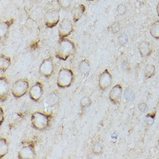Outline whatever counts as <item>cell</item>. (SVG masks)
I'll use <instances>...</instances> for the list:
<instances>
[{
  "label": "cell",
  "instance_id": "cell-1",
  "mask_svg": "<svg viewBox=\"0 0 159 159\" xmlns=\"http://www.w3.org/2000/svg\"><path fill=\"white\" fill-rule=\"evenodd\" d=\"M75 49L74 43L68 39L64 38L59 42L56 56L58 59L65 61L74 53Z\"/></svg>",
  "mask_w": 159,
  "mask_h": 159
},
{
  "label": "cell",
  "instance_id": "cell-2",
  "mask_svg": "<svg viewBox=\"0 0 159 159\" xmlns=\"http://www.w3.org/2000/svg\"><path fill=\"white\" fill-rule=\"evenodd\" d=\"M74 74L71 70L68 68H61L59 72L57 84L59 88L69 87L73 81Z\"/></svg>",
  "mask_w": 159,
  "mask_h": 159
},
{
  "label": "cell",
  "instance_id": "cell-3",
  "mask_svg": "<svg viewBox=\"0 0 159 159\" xmlns=\"http://www.w3.org/2000/svg\"><path fill=\"white\" fill-rule=\"evenodd\" d=\"M31 123L35 129L44 130L49 125V117L44 113L36 112L32 115Z\"/></svg>",
  "mask_w": 159,
  "mask_h": 159
},
{
  "label": "cell",
  "instance_id": "cell-4",
  "mask_svg": "<svg viewBox=\"0 0 159 159\" xmlns=\"http://www.w3.org/2000/svg\"><path fill=\"white\" fill-rule=\"evenodd\" d=\"M29 82L26 79L17 80L13 84L11 89V93L15 98H19L23 96L28 92Z\"/></svg>",
  "mask_w": 159,
  "mask_h": 159
},
{
  "label": "cell",
  "instance_id": "cell-5",
  "mask_svg": "<svg viewBox=\"0 0 159 159\" xmlns=\"http://www.w3.org/2000/svg\"><path fill=\"white\" fill-rule=\"evenodd\" d=\"M73 31V25L68 19L64 18L60 23L59 27V37L60 39L66 38Z\"/></svg>",
  "mask_w": 159,
  "mask_h": 159
},
{
  "label": "cell",
  "instance_id": "cell-6",
  "mask_svg": "<svg viewBox=\"0 0 159 159\" xmlns=\"http://www.w3.org/2000/svg\"><path fill=\"white\" fill-rule=\"evenodd\" d=\"M60 13L57 10H52L46 13L45 16V21L46 27L53 28L58 24L60 21Z\"/></svg>",
  "mask_w": 159,
  "mask_h": 159
},
{
  "label": "cell",
  "instance_id": "cell-7",
  "mask_svg": "<svg viewBox=\"0 0 159 159\" xmlns=\"http://www.w3.org/2000/svg\"><path fill=\"white\" fill-rule=\"evenodd\" d=\"M53 69L54 66L53 59L52 57H49L42 61L39 67V72L42 75L45 76V77H49L52 74Z\"/></svg>",
  "mask_w": 159,
  "mask_h": 159
},
{
  "label": "cell",
  "instance_id": "cell-8",
  "mask_svg": "<svg viewBox=\"0 0 159 159\" xmlns=\"http://www.w3.org/2000/svg\"><path fill=\"white\" fill-rule=\"evenodd\" d=\"M35 153L34 148L32 144L25 145L20 149L18 153V158L20 159H34Z\"/></svg>",
  "mask_w": 159,
  "mask_h": 159
},
{
  "label": "cell",
  "instance_id": "cell-9",
  "mask_svg": "<svg viewBox=\"0 0 159 159\" xmlns=\"http://www.w3.org/2000/svg\"><path fill=\"white\" fill-rule=\"evenodd\" d=\"M9 92V84L6 76L0 77V102L7 100Z\"/></svg>",
  "mask_w": 159,
  "mask_h": 159
},
{
  "label": "cell",
  "instance_id": "cell-10",
  "mask_svg": "<svg viewBox=\"0 0 159 159\" xmlns=\"http://www.w3.org/2000/svg\"><path fill=\"white\" fill-rule=\"evenodd\" d=\"M43 86L40 82H37L30 89V97L35 101H38L42 96Z\"/></svg>",
  "mask_w": 159,
  "mask_h": 159
},
{
  "label": "cell",
  "instance_id": "cell-11",
  "mask_svg": "<svg viewBox=\"0 0 159 159\" xmlns=\"http://www.w3.org/2000/svg\"><path fill=\"white\" fill-rule=\"evenodd\" d=\"M112 83V76L107 70L101 74L99 78V86L101 89L105 90L109 87Z\"/></svg>",
  "mask_w": 159,
  "mask_h": 159
},
{
  "label": "cell",
  "instance_id": "cell-12",
  "mask_svg": "<svg viewBox=\"0 0 159 159\" xmlns=\"http://www.w3.org/2000/svg\"><path fill=\"white\" fill-rule=\"evenodd\" d=\"M121 92L122 88L121 85L118 84L115 86L109 94V98L111 101H112L115 104L120 102L121 100Z\"/></svg>",
  "mask_w": 159,
  "mask_h": 159
},
{
  "label": "cell",
  "instance_id": "cell-13",
  "mask_svg": "<svg viewBox=\"0 0 159 159\" xmlns=\"http://www.w3.org/2000/svg\"><path fill=\"white\" fill-rule=\"evenodd\" d=\"M14 22L13 19L0 23V41L4 40L8 34L11 26Z\"/></svg>",
  "mask_w": 159,
  "mask_h": 159
},
{
  "label": "cell",
  "instance_id": "cell-14",
  "mask_svg": "<svg viewBox=\"0 0 159 159\" xmlns=\"http://www.w3.org/2000/svg\"><path fill=\"white\" fill-rule=\"evenodd\" d=\"M86 8L83 4H76L73 7L72 9L71 13L74 21L75 22L78 21L81 17L83 16L85 11Z\"/></svg>",
  "mask_w": 159,
  "mask_h": 159
},
{
  "label": "cell",
  "instance_id": "cell-15",
  "mask_svg": "<svg viewBox=\"0 0 159 159\" xmlns=\"http://www.w3.org/2000/svg\"><path fill=\"white\" fill-rule=\"evenodd\" d=\"M23 117V114L21 113L15 112L11 114L9 116L8 119L9 126L11 128H12L16 126L21 121Z\"/></svg>",
  "mask_w": 159,
  "mask_h": 159
},
{
  "label": "cell",
  "instance_id": "cell-16",
  "mask_svg": "<svg viewBox=\"0 0 159 159\" xmlns=\"http://www.w3.org/2000/svg\"><path fill=\"white\" fill-rule=\"evenodd\" d=\"M138 50L143 57H147L151 55L152 49L149 43L146 41L141 42L138 45Z\"/></svg>",
  "mask_w": 159,
  "mask_h": 159
},
{
  "label": "cell",
  "instance_id": "cell-17",
  "mask_svg": "<svg viewBox=\"0 0 159 159\" xmlns=\"http://www.w3.org/2000/svg\"><path fill=\"white\" fill-rule=\"evenodd\" d=\"M11 64V58L6 55H0V71L2 72L6 71Z\"/></svg>",
  "mask_w": 159,
  "mask_h": 159
},
{
  "label": "cell",
  "instance_id": "cell-18",
  "mask_svg": "<svg viewBox=\"0 0 159 159\" xmlns=\"http://www.w3.org/2000/svg\"><path fill=\"white\" fill-rule=\"evenodd\" d=\"M9 151L8 143L7 139L0 138V159L4 157L8 153Z\"/></svg>",
  "mask_w": 159,
  "mask_h": 159
},
{
  "label": "cell",
  "instance_id": "cell-19",
  "mask_svg": "<svg viewBox=\"0 0 159 159\" xmlns=\"http://www.w3.org/2000/svg\"><path fill=\"white\" fill-rule=\"evenodd\" d=\"M59 101V97L56 93H51L46 98V103L50 107L55 106Z\"/></svg>",
  "mask_w": 159,
  "mask_h": 159
},
{
  "label": "cell",
  "instance_id": "cell-20",
  "mask_svg": "<svg viewBox=\"0 0 159 159\" xmlns=\"http://www.w3.org/2000/svg\"><path fill=\"white\" fill-rule=\"evenodd\" d=\"M79 69L82 74L87 75L90 71V66L87 60H82L79 65Z\"/></svg>",
  "mask_w": 159,
  "mask_h": 159
},
{
  "label": "cell",
  "instance_id": "cell-21",
  "mask_svg": "<svg viewBox=\"0 0 159 159\" xmlns=\"http://www.w3.org/2000/svg\"><path fill=\"white\" fill-rule=\"evenodd\" d=\"M151 35L152 37L156 39L159 38V21H155V23L152 25L150 30Z\"/></svg>",
  "mask_w": 159,
  "mask_h": 159
},
{
  "label": "cell",
  "instance_id": "cell-22",
  "mask_svg": "<svg viewBox=\"0 0 159 159\" xmlns=\"http://www.w3.org/2000/svg\"><path fill=\"white\" fill-rule=\"evenodd\" d=\"M155 72V67L153 64L147 65L145 70V74L147 78H151L154 75Z\"/></svg>",
  "mask_w": 159,
  "mask_h": 159
},
{
  "label": "cell",
  "instance_id": "cell-23",
  "mask_svg": "<svg viewBox=\"0 0 159 159\" xmlns=\"http://www.w3.org/2000/svg\"><path fill=\"white\" fill-rule=\"evenodd\" d=\"M125 97L127 101H133L134 100V94L133 92L129 89H126L125 91Z\"/></svg>",
  "mask_w": 159,
  "mask_h": 159
},
{
  "label": "cell",
  "instance_id": "cell-24",
  "mask_svg": "<svg viewBox=\"0 0 159 159\" xmlns=\"http://www.w3.org/2000/svg\"><path fill=\"white\" fill-rule=\"evenodd\" d=\"M59 5L64 9L68 8L71 4L72 0H57Z\"/></svg>",
  "mask_w": 159,
  "mask_h": 159
},
{
  "label": "cell",
  "instance_id": "cell-25",
  "mask_svg": "<svg viewBox=\"0 0 159 159\" xmlns=\"http://www.w3.org/2000/svg\"><path fill=\"white\" fill-rule=\"evenodd\" d=\"M118 41L121 46H125L128 42V37L125 34H121L118 38Z\"/></svg>",
  "mask_w": 159,
  "mask_h": 159
},
{
  "label": "cell",
  "instance_id": "cell-26",
  "mask_svg": "<svg viewBox=\"0 0 159 159\" xmlns=\"http://www.w3.org/2000/svg\"><path fill=\"white\" fill-rule=\"evenodd\" d=\"M91 99L88 96H84L80 100V105L82 107H86L91 104Z\"/></svg>",
  "mask_w": 159,
  "mask_h": 159
},
{
  "label": "cell",
  "instance_id": "cell-27",
  "mask_svg": "<svg viewBox=\"0 0 159 159\" xmlns=\"http://www.w3.org/2000/svg\"><path fill=\"white\" fill-rule=\"evenodd\" d=\"M120 30V25L117 23L115 22L111 25V31L113 34H116L118 33Z\"/></svg>",
  "mask_w": 159,
  "mask_h": 159
},
{
  "label": "cell",
  "instance_id": "cell-28",
  "mask_svg": "<svg viewBox=\"0 0 159 159\" xmlns=\"http://www.w3.org/2000/svg\"><path fill=\"white\" fill-rule=\"evenodd\" d=\"M117 11L119 15H124L126 12V7L123 4H120L117 8Z\"/></svg>",
  "mask_w": 159,
  "mask_h": 159
},
{
  "label": "cell",
  "instance_id": "cell-29",
  "mask_svg": "<svg viewBox=\"0 0 159 159\" xmlns=\"http://www.w3.org/2000/svg\"><path fill=\"white\" fill-rule=\"evenodd\" d=\"M102 147L101 146L100 144L99 143H96L93 146V152L95 153H100L101 152H102Z\"/></svg>",
  "mask_w": 159,
  "mask_h": 159
},
{
  "label": "cell",
  "instance_id": "cell-30",
  "mask_svg": "<svg viewBox=\"0 0 159 159\" xmlns=\"http://www.w3.org/2000/svg\"><path fill=\"white\" fill-rule=\"evenodd\" d=\"M138 108L142 112H145L148 108L147 104H145V102H142L139 104L138 105Z\"/></svg>",
  "mask_w": 159,
  "mask_h": 159
},
{
  "label": "cell",
  "instance_id": "cell-31",
  "mask_svg": "<svg viewBox=\"0 0 159 159\" xmlns=\"http://www.w3.org/2000/svg\"><path fill=\"white\" fill-rule=\"evenodd\" d=\"M5 114L3 109L0 107V125H2L4 121Z\"/></svg>",
  "mask_w": 159,
  "mask_h": 159
},
{
  "label": "cell",
  "instance_id": "cell-32",
  "mask_svg": "<svg viewBox=\"0 0 159 159\" xmlns=\"http://www.w3.org/2000/svg\"><path fill=\"white\" fill-rule=\"evenodd\" d=\"M147 121H148V123L149 125H152V124L153 123V119L152 118L149 117V118L148 119V120H147Z\"/></svg>",
  "mask_w": 159,
  "mask_h": 159
},
{
  "label": "cell",
  "instance_id": "cell-33",
  "mask_svg": "<svg viewBox=\"0 0 159 159\" xmlns=\"http://www.w3.org/2000/svg\"><path fill=\"white\" fill-rule=\"evenodd\" d=\"M123 66L125 67V69H127L129 67V65L128 63L125 62V63H123Z\"/></svg>",
  "mask_w": 159,
  "mask_h": 159
},
{
  "label": "cell",
  "instance_id": "cell-34",
  "mask_svg": "<svg viewBox=\"0 0 159 159\" xmlns=\"http://www.w3.org/2000/svg\"><path fill=\"white\" fill-rule=\"evenodd\" d=\"M1 125H0V131H1Z\"/></svg>",
  "mask_w": 159,
  "mask_h": 159
},
{
  "label": "cell",
  "instance_id": "cell-35",
  "mask_svg": "<svg viewBox=\"0 0 159 159\" xmlns=\"http://www.w3.org/2000/svg\"><path fill=\"white\" fill-rule=\"evenodd\" d=\"M88 1H94V0H88Z\"/></svg>",
  "mask_w": 159,
  "mask_h": 159
}]
</instances>
